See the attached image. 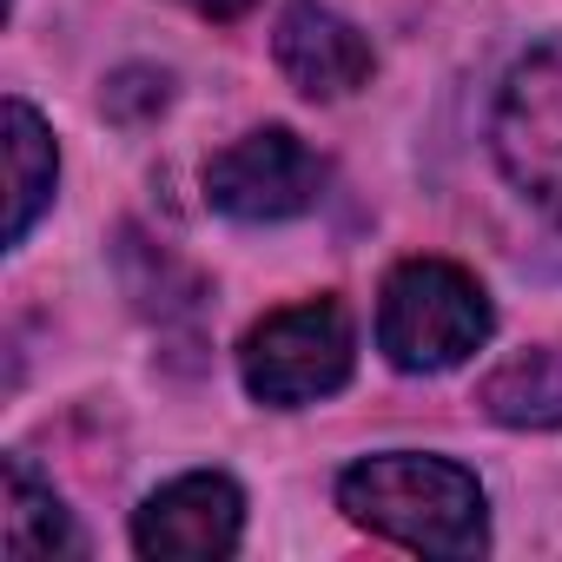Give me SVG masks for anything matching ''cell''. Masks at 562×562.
Here are the masks:
<instances>
[{"label": "cell", "instance_id": "1", "mask_svg": "<svg viewBox=\"0 0 562 562\" xmlns=\"http://www.w3.org/2000/svg\"><path fill=\"white\" fill-rule=\"evenodd\" d=\"M338 509L358 529L404 542L417 555H483L490 549L483 483L450 457H424V450L364 457L338 476Z\"/></svg>", "mask_w": 562, "mask_h": 562}, {"label": "cell", "instance_id": "2", "mask_svg": "<svg viewBox=\"0 0 562 562\" xmlns=\"http://www.w3.org/2000/svg\"><path fill=\"white\" fill-rule=\"evenodd\" d=\"M496 331L490 292L450 258H404L384 278L378 299V351L411 371V378H437L470 364Z\"/></svg>", "mask_w": 562, "mask_h": 562}, {"label": "cell", "instance_id": "3", "mask_svg": "<svg viewBox=\"0 0 562 562\" xmlns=\"http://www.w3.org/2000/svg\"><path fill=\"white\" fill-rule=\"evenodd\" d=\"M351 358H358L351 312L338 299H305V305H285L265 325H251V338L238 351V378L258 404L299 411V404H318V397L345 391Z\"/></svg>", "mask_w": 562, "mask_h": 562}, {"label": "cell", "instance_id": "4", "mask_svg": "<svg viewBox=\"0 0 562 562\" xmlns=\"http://www.w3.org/2000/svg\"><path fill=\"white\" fill-rule=\"evenodd\" d=\"M490 139H496L503 179L549 225H562V41L522 54L503 74L496 113H490Z\"/></svg>", "mask_w": 562, "mask_h": 562}, {"label": "cell", "instance_id": "5", "mask_svg": "<svg viewBox=\"0 0 562 562\" xmlns=\"http://www.w3.org/2000/svg\"><path fill=\"white\" fill-rule=\"evenodd\" d=\"M318 192H325V159L292 126H258V133L232 139L225 153H212V166H205V199L238 225L299 218L318 205Z\"/></svg>", "mask_w": 562, "mask_h": 562}, {"label": "cell", "instance_id": "6", "mask_svg": "<svg viewBox=\"0 0 562 562\" xmlns=\"http://www.w3.org/2000/svg\"><path fill=\"white\" fill-rule=\"evenodd\" d=\"M238 536H245V496L218 470L172 476L133 516V549L159 562H218L238 549Z\"/></svg>", "mask_w": 562, "mask_h": 562}, {"label": "cell", "instance_id": "7", "mask_svg": "<svg viewBox=\"0 0 562 562\" xmlns=\"http://www.w3.org/2000/svg\"><path fill=\"white\" fill-rule=\"evenodd\" d=\"M271 54H278L285 80H292L305 100H345V93H358V87L371 80V67H378L371 41H364L345 14H331L325 0H292V8L278 14Z\"/></svg>", "mask_w": 562, "mask_h": 562}, {"label": "cell", "instance_id": "8", "mask_svg": "<svg viewBox=\"0 0 562 562\" xmlns=\"http://www.w3.org/2000/svg\"><path fill=\"white\" fill-rule=\"evenodd\" d=\"M0 555H14V562H34V555H87V536H80L74 509L60 503V490L27 457L0 463Z\"/></svg>", "mask_w": 562, "mask_h": 562}, {"label": "cell", "instance_id": "9", "mask_svg": "<svg viewBox=\"0 0 562 562\" xmlns=\"http://www.w3.org/2000/svg\"><path fill=\"white\" fill-rule=\"evenodd\" d=\"M483 417L509 430H562V338L509 351L483 384H476Z\"/></svg>", "mask_w": 562, "mask_h": 562}, {"label": "cell", "instance_id": "10", "mask_svg": "<svg viewBox=\"0 0 562 562\" xmlns=\"http://www.w3.org/2000/svg\"><path fill=\"white\" fill-rule=\"evenodd\" d=\"M0 133H8V245H27L34 218L54 205L60 153H54L47 120H41L27 100H8V113H0Z\"/></svg>", "mask_w": 562, "mask_h": 562}, {"label": "cell", "instance_id": "11", "mask_svg": "<svg viewBox=\"0 0 562 562\" xmlns=\"http://www.w3.org/2000/svg\"><path fill=\"white\" fill-rule=\"evenodd\" d=\"M186 8H199L205 21H238V14H251L258 0H186Z\"/></svg>", "mask_w": 562, "mask_h": 562}]
</instances>
